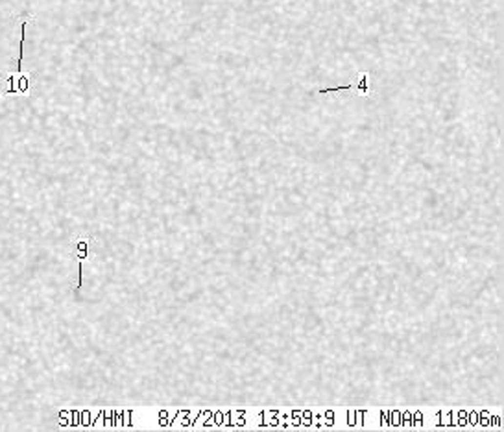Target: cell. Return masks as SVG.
I'll list each match as a JSON object with an SVG mask.
<instances>
[{
  "label": "cell",
  "instance_id": "1",
  "mask_svg": "<svg viewBox=\"0 0 504 432\" xmlns=\"http://www.w3.org/2000/svg\"><path fill=\"white\" fill-rule=\"evenodd\" d=\"M21 44L24 43V30H26V21L22 22V26H21ZM21 59H22V46H21V56H19V59H17V72H21Z\"/></svg>",
  "mask_w": 504,
  "mask_h": 432
}]
</instances>
